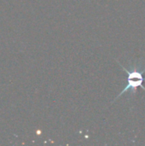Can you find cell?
Wrapping results in <instances>:
<instances>
[{
	"label": "cell",
	"mask_w": 145,
	"mask_h": 146,
	"mask_svg": "<svg viewBox=\"0 0 145 146\" xmlns=\"http://www.w3.org/2000/svg\"><path fill=\"white\" fill-rule=\"evenodd\" d=\"M120 64V66L128 74V78H127V85L122 90V92L115 98V100L113 101L115 102L120 97H121L123 94L126 93L128 91L132 92V93H135L136 92V90L138 89V87H142L144 90L145 91V86L143 85L144 81L145 80V78L143 76V72L142 70H140L139 68H134L133 69H127L126 67H124L119 61H117Z\"/></svg>",
	"instance_id": "6da1fadb"
}]
</instances>
